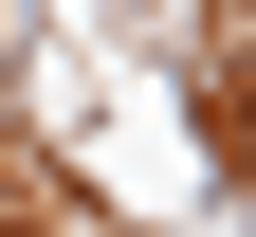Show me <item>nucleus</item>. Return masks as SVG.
I'll use <instances>...</instances> for the list:
<instances>
[]
</instances>
